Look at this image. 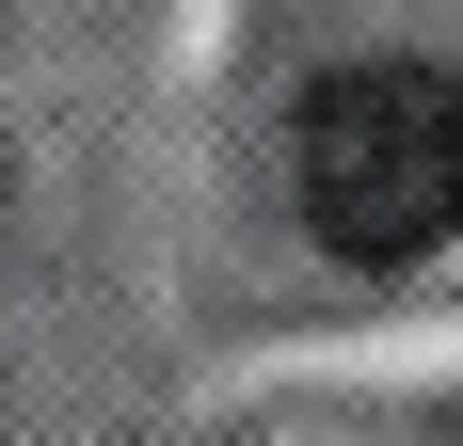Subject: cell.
Returning <instances> with one entry per match:
<instances>
[{
  "label": "cell",
  "instance_id": "1",
  "mask_svg": "<svg viewBox=\"0 0 463 446\" xmlns=\"http://www.w3.org/2000/svg\"><path fill=\"white\" fill-rule=\"evenodd\" d=\"M288 191L320 223L335 256H431L463 223V80L448 64H335L304 96V128H288Z\"/></svg>",
  "mask_w": 463,
  "mask_h": 446
}]
</instances>
